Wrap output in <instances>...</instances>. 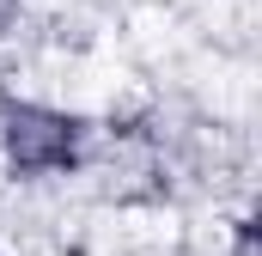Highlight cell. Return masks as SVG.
I'll list each match as a JSON object with an SVG mask.
<instances>
[{
	"label": "cell",
	"mask_w": 262,
	"mask_h": 256,
	"mask_svg": "<svg viewBox=\"0 0 262 256\" xmlns=\"http://www.w3.org/2000/svg\"><path fill=\"white\" fill-rule=\"evenodd\" d=\"M79 140L85 122L61 116L49 104H0V146H6V165L18 177H55L79 165Z\"/></svg>",
	"instance_id": "cell-1"
}]
</instances>
